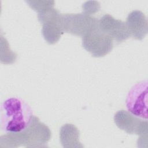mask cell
<instances>
[{
	"mask_svg": "<svg viewBox=\"0 0 148 148\" xmlns=\"http://www.w3.org/2000/svg\"><path fill=\"white\" fill-rule=\"evenodd\" d=\"M33 118L30 106L20 98H9L1 104L0 128L5 133L13 134L24 131Z\"/></svg>",
	"mask_w": 148,
	"mask_h": 148,
	"instance_id": "cell-1",
	"label": "cell"
},
{
	"mask_svg": "<svg viewBox=\"0 0 148 148\" xmlns=\"http://www.w3.org/2000/svg\"><path fill=\"white\" fill-rule=\"evenodd\" d=\"M83 48L93 57L105 56L113 49V39L102 32L98 24L82 37Z\"/></svg>",
	"mask_w": 148,
	"mask_h": 148,
	"instance_id": "cell-2",
	"label": "cell"
},
{
	"mask_svg": "<svg viewBox=\"0 0 148 148\" xmlns=\"http://www.w3.org/2000/svg\"><path fill=\"white\" fill-rule=\"evenodd\" d=\"M125 106L132 116L147 120V81L143 80L134 84L128 92Z\"/></svg>",
	"mask_w": 148,
	"mask_h": 148,
	"instance_id": "cell-3",
	"label": "cell"
},
{
	"mask_svg": "<svg viewBox=\"0 0 148 148\" xmlns=\"http://www.w3.org/2000/svg\"><path fill=\"white\" fill-rule=\"evenodd\" d=\"M38 18L43 24L42 32L45 39L50 44L56 43L64 32L62 14L51 8L39 13Z\"/></svg>",
	"mask_w": 148,
	"mask_h": 148,
	"instance_id": "cell-4",
	"label": "cell"
},
{
	"mask_svg": "<svg viewBox=\"0 0 148 148\" xmlns=\"http://www.w3.org/2000/svg\"><path fill=\"white\" fill-rule=\"evenodd\" d=\"M98 20L87 13L62 14L64 31L83 37L90 29L96 25Z\"/></svg>",
	"mask_w": 148,
	"mask_h": 148,
	"instance_id": "cell-5",
	"label": "cell"
},
{
	"mask_svg": "<svg viewBox=\"0 0 148 148\" xmlns=\"http://www.w3.org/2000/svg\"><path fill=\"white\" fill-rule=\"evenodd\" d=\"M98 26L102 32L117 42L125 40L131 36L126 23L108 14L101 17Z\"/></svg>",
	"mask_w": 148,
	"mask_h": 148,
	"instance_id": "cell-6",
	"label": "cell"
},
{
	"mask_svg": "<svg viewBox=\"0 0 148 148\" xmlns=\"http://www.w3.org/2000/svg\"><path fill=\"white\" fill-rule=\"evenodd\" d=\"M117 125L129 134L147 136V121H142L124 110L119 111L114 116Z\"/></svg>",
	"mask_w": 148,
	"mask_h": 148,
	"instance_id": "cell-7",
	"label": "cell"
},
{
	"mask_svg": "<svg viewBox=\"0 0 148 148\" xmlns=\"http://www.w3.org/2000/svg\"><path fill=\"white\" fill-rule=\"evenodd\" d=\"M130 36L141 40L147 34V20L145 14L140 10H134L129 13L125 23Z\"/></svg>",
	"mask_w": 148,
	"mask_h": 148,
	"instance_id": "cell-8",
	"label": "cell"
},
{
	"mask_svg": "<svg viewBox=\"0 0 148 148\" xmlns=\"http://www.w3.org/2000/svg\"><path fill=\"white\" fill-rule=\"evenodd\" d=\"M79 132L72 124H65L60 131V139L63 146L66 143H80L78 141Z\"/></svg>",
	"mask_w": 148,
	"mask_h": 148,
	"instance_id": "cell-9",
	"label": "cell"
}]
</instances>
